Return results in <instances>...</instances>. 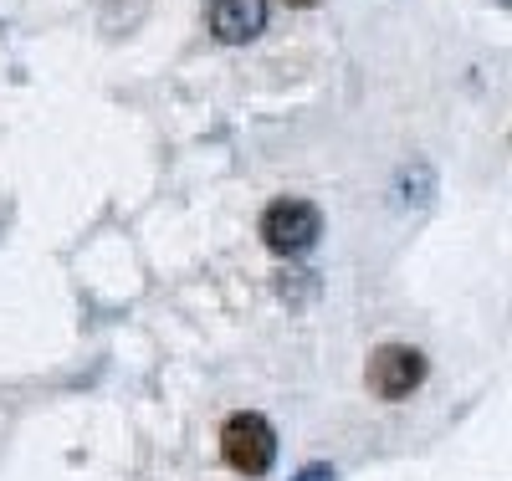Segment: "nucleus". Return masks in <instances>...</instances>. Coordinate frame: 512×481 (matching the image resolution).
Wrapping results in <instances>:
<instances>
[{
	"instance_id": "nucleus-1",
	"label": "nucleus",
	"mask_w": 512,
	"mask_h": 481,
	"mask_svg": "<svg viewBox=\"0 0 512 481\" xmlns=\"http://www.w3.org/2000/svg\"><path fill=\"white\" fill-rule=\"evenodd\" d=\"M221 456L236 476H267L277 461V430L256 410H236L221 425Z\"/></svg>"
},
{
	"instance_id": "nucleus-4",
	"label": "nucleus",
	"mask_w": 512,
	"mask_h": 481,
	"mask_svg": "<svg viewBox=\"0 0 512 481\" xmlns=\"http://www.w3.org/2000/svg\"><path fill=\"white\" fill-rule=\"evenodd\" d=\"M267 26V0H210V31L221 41H251Z\"/></svg>"
},
{
	"instance_id": "nucleus-7",
	"label": "nucleus",
	"mask_w": 512,
	"mask_h": 481,
	"mask_svg": "<svg viewBox=\"0 0 512 481\" xmlns=\"http://www.w3.org/2000/svg\"><path fill=\"white\" fill-rule=\"evenodd\" d=\"M502 6H512V0H502Z\"/></svg>"
},
{
	"instance_id": "nucleus-3",
	"label": "nucleus",
	"mask_w": 512,
	"mask_h": 481,
	"mask_svg": "<svg viewBox=\"0 0 512 481\" xmlns=\"http://www.w3.org/2000/svg\"><path fill=\"white\" fill-rule=\"evenodd\" d=\"M369 389L379 400H410L415 389L425 384V354L420 348H410V343H379L374 354H369Z\"/></svg>"
},
{
	"instance_id": "nucleus-6",
	"label": "nucleus",
	"mask_w": 512,
	"mask_h": 481,
	"mask_svg": "<svg viewBox=\"0 0 512 481\" xmlns=\"http://www.w3.org/2000/svg\"><path fill=\"white\" fill-rule=\"evenodd\" d=\"M287 6H318V0H287Z\"/></svg>"
},
{
	"instance_id": "nucleus-5",
	"label": "nucleus",
	"mask_w": 512,
	"mask_h": 481,
	"mask_svg": "<svg viewBox=\"0 0 512 481\" xmlns=\"http://www.w3.org/2000/svg\"><path fill=\"white\" fill-rule=\"evenodd\" d=\"M292 481H333V466H323V461H313V466H303Z\"/></svg>"
},
{
	"instance_id": "nucleus-2",
	"label": "nucleus",
	"mask_w": 512,
	"mask_h": 481,
	"mask_svg": "<svg viewBox=\"0 0 512 481\" xmlns=\"http://www.w3.org/2000/svg\"><path fill=\"white\" fill-rule=\"evenodd\" d=\"M323 236V215L313 200H297V195H282L262 210V241L267 251L277 256H303L313 241Z\"/></svg>"
}]
</instances>
